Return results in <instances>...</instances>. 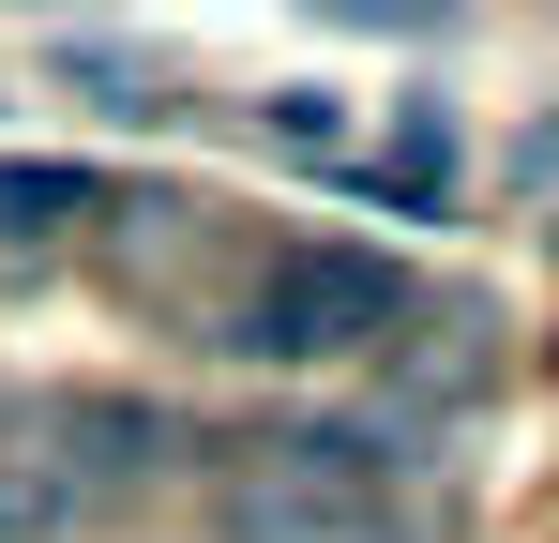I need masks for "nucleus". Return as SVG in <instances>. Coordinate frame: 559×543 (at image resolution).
Segmentation results:
<instances>
[{
	"instance_id": "nucleus-1",
	"label": "nucleus",
	"mask_w": 559,
	"mask_h": 543,
	"mask_svg": "<svg viewBox=\"0 0 559 543\" xmlns=\"http://www.w3.org/2000/svg\"><path fill=\"white\" fill-rule=\"evenodd\" d=\"M408 317V272L393 257H364V242H287L258 287H242V333L227 348L242 362H348V348H378Z\"/></svg>"
},
{
	"instance_id": "nucleus-2",
	"label": "nucleus",
	"mask_w": 559,
	"mask_h": 543,
	"mask_svg": "<svg viewBox=\"0 0 559 543\" xmlns=\"http://www.w3.org/2000/svg\"><path fill=\"white\" fill-rule=\"evenodd\" d=\"M92 212V167H0V242H61Z\"/></svg>"
}]
</instances>
